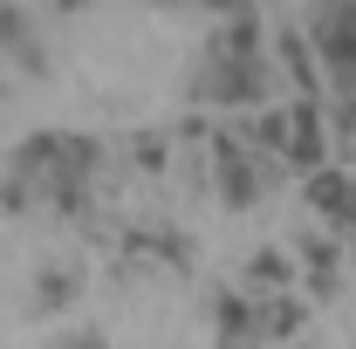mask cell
Returning <instances> with one entry per match:
<instances>
[{
  "mask_svg": "<svg viewBox=\"0 0 356 349\" xmlns=\"http://www.w3.org/2000/svg\"><path fill=\"white\" fill-rule=\"evenodd\" d=\"M315 199L329 219H356V185L350 178H315Z\"/></svg>",
  "mask_w": 356,
  "mask_h": 349,
  "instance_id": "7a4b0ae2",
  "label": "cell"
},
{
  "mask_svg": "<svg viewBox=\"0 0 356 349\" xmlns=\"http://www.w3.org/2000/svg\"><path fill=\"white\" fill-rule=\"evenodd\" d=\"M76 349H103V343H96V336H83V343H76Z\"/></svg>",
  "mask_w": 356,
  "mask_h": 349,
  "instance_id": "3957f363",
  "label": "cell"
},
{
  "mask_svg": "<svg viewBox=\"0 0 356 349\" xmlns=\"http://www.w3.org/2000/svg\"><path fill=\"white\" fill-rule=\"evenodd\" d=\"M322 48L356 69V0H329V14H322Z\"/></svg>",
  "mask_w": 356,
  "mask_h": 349,
  "instance_id": "6da1fadb",
  "label": "cell"
}]
</instances>
